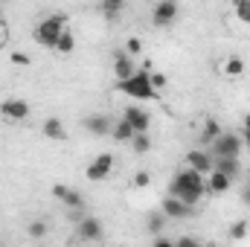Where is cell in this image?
I'll list each match as a JSON object with an SVG mask.
<instances>
[{
  "label": "cell",
  "mask_w": 250,
  "mask_h": 247,
  "mask_svg": "<svg viewBox=\"0 0 250 247\" xmlns=\"http://www.w3.org/2000/svg\"><path fill=\"white\" fill-rule=\"evenodd\" d=\"M29 114H32V108H29L26 99H6V102H0V117H3V120L23 123Z\"/></svg>",
  "instance_id": "cell-6"
},
{
  "label": "cell",
  "mask_w": 250,
  "mask_h": 247,
  "mask_svg": "<svg viewBox=\"0 0 250 247\" xmlns=\"http://www.w3.org/2000/svg\"><path fill=\"white\" fill-rule=\"evenodd\" d=\"M131 148H134V154H148V151H151V137H148V131H137V134L131 137Z\"/></svg>",
  "instance_id": "cell-19"
},
{
  "label": "cell",
  "mask_w": 250,
  "mask_h": 247,
  "mask_svg": "<svg viewBox=\"0 0 250 247\" xmlns=\"http://www.w3.org/2000/svg\"><path fill=\"white\" fill-rule=\"evenodd\" d=\"M123 117H125L131 125H134V131H148V125H151L148 111H143V108H125Z\"/></svg>",
  "instance_id": "cell-15"
},
{
  "label": "cell",
  "mask_w": 250,
  "mask_h": 247,
  "mask_svg": "<svg viewBox=\"0 0 250 247\" xmlns=\"http://www.w3.org/2000/svg\"><path fill=\"white\" fill-rule=\"evenodd\" d=\"M134 73H137V67L131 62V56L128 53H114V76H117V82H123Z\"/></svg>",
  "instance_id": "cell-12"
},
{
  "label": "cell",
  "mask_w": 250,
  "mask_h": 247,
  "mask_svg": "<svg viewBox=\"0 0 250 247\" xmlns=\"http://www.w3.org/2000/svg\"><path fill=\"white\" fill-rule=\"evenodd\" d=\"M242 201L250 206V184H245V189H242Z\"/></svg>",
  "instance_id": "cell-34"
},
{
  "label": "cell",
  "mask_w": 250,
  "mask_h": 247,
  "mask_svg": "<svg viewBox=\"0 0 250 247\" xmlns=\"http://www.w3.org/2000/svg\"><path fill=\"white\" fill-rule=\"evenodd\" d=\"M230 186H233V181H230L224 172H218V169H212V172L207 175V189H209L212 195H224Z\"/></svg>",
  "instance_id": "cell-14"
},
{
  "label": "cell",
  "mask_w": 250,
  "mask_h": 247,
  "mask_svg": "<svg viewBox=\"0 0 250 247\" xmlns=\"http://www.w3.org/2000/svg\"><path fill=\"white\" fill-rule=\"evenodd\" d=\"M212 169L224 172L230 181H236V178L242 175V163H239V157H212Z\"/></svg>",
  "instance_id": "cell-11"
},
{
  "label": "cell",
  "mask_w": 250,
  "mask_h": 247,
  "mask_svg": "<svg viewBox=\"0 0 250 247\" xmlns=\"http://www.w3.org/2000/svg\"><path fill=\"white\" fill-rule=\"evenodd\" d=\"M111 172H114V154L102 151V154H96V157L90 160V166L84 169V178L93 181V184H99V181H108Z\"/></svg>",
  "instance_id": "cell-5"
},
{
  "label": "cell",
  "mask_w": 250,
  "mask_h": 247,
  "mask_svg": "<svg viewBox=\"0 0 250 247\" xmlns=\"http://www.w3.org/2000/svg\"><path fill=\"white\" fill-rule=\"evenodd\" d=\"M62 204H64V206H67V209H79V206L84 204V195L67 186V192H64V195H62Z\"/></svg>",
  "instance_id": "cell-22"
},
{
  "label": "cell",
  "mask_w": 250,
  "mask_h": 247,
  "mask_svg": "<svg viewBox=\"0 0 250 247\" xmlns=\"http://www.w3.org/2000/svg\"><path fill=\"white\" fill-rule=\"evenodd\" d=\"M99 9H102V15H105V21H117L120 15H123V9H125V0H102L99 3Z\"/></svg>",
  "instance_id": "cell-18"
},
{
  "label": "cell",
  "mask_w": 250,
  "mask_h": 247,
  "mask_svg": "<svg viewBox=\"0 0 250 247\" xmlns=\"http://www.w3.org/2000/svg\"><path fill=\"white\" fill-rule=\"evenodd\" d=\"M245 145H248V154H250V131H245Z\"/></svg>",
  "instance_id": "cell-36"
},
{
  "label": "cell",
  "mask_w": 250,
  "mask_h": 247,
  "mask_svg": "<svg viewBox=\"0 0 250 247\" xmlns=\"http://www.w3.org/2000/svg\"><path fill=\"white\" fill-rule=\"evenodd\" d=\"M166 221H169V218H166V212L160 209V212H151V215H148V221H146V227H148V233L154 236V233H160V230L166 227Z\"/></svg>",
  "instance_id": "cell-23"
},
{
  "label": "cell",
  "mask_w": 250,
  "mask_h": 247,
  "mask_svg": "<svg viewBox=\"0 0 250 247\" xmlns=\"http://www.w3.org/2000/svg\"><path fill=\"white\" fill-rule=\"evenodd\" d=\"M160 209L166 212V218H189V215H192V206L184 204V201H181L178 195H172V192L160 201Z\"/></svg>",
  "instance_id": "cell-8"
},
{
  "label": "cell",
  "mask_w": 250,
  "mask_h": 247,
  "mask_svg": "<svg viewBox=\"0 0 250 247\" xmlns=\"http://www.w3.org/2000/svg\"><path fill=\"white\" fill-rule=\"evenodd\" d=\"M125 53H128V56H140V53H143L140 38H128V41H125Z\"/></svg>",
  "instance_id": "cell-31"
},
{
  "label": "cell",
  "mask_w": 250,
  "mask_h": 247,
  "mask_svg": "<svg viewBox=\"0 0 250 247\" xmlns=\"http://www.w3.org/2000/svg\"><path fill=\"white\" fill-rule=\"evenodd\" d=\"M64 29H67V15H50V18H44V21L35 26L32 38H35L38 47L56 50V41H59V35H62Z\"/></svg>",
  "instance_id": "cell-3"
},
{
  "label": "cell",
  "mask_w": 250,
  "mask_h": 247,
  "mask_svg": "<svg viewBox=\"0 0 250 247\" xmlns=\"http://www.w3.org/2000/svg\"><path fill=\"white\" fill-rule=\"evenodd\" d=\"M26 233H29L32 239H44V236H47V224H44V221H32V224L26 227Z\"/></svg>",
  "instance_id": "cell-28"
},
{
  "label": "cell",
  "mask_w": 250,
  "mask_h": 247,
  "mask_svg": "<svg viewBox=\"0 0 250 247\" xmlns=\"http://www.w3.org/2000/svg\"><path fill=\"white\" fill-rule=\"evenodd\" d=\"M212 157H242V137L239 134H230V131H224V134H218L212 143Z\"/></svg>",
  "instance_id": "cell-4"
},
{
  "label": "cell",
  "mask_w": 250,
  "mask_h": 247,
  "mask_svg": "<svg viewBox=\"0 0 250 247\" xmlns=\"http://www.w3.org/2000/svg\"><path fill=\"white\" fill-rule=\"evenodd\" d=\"M169 192L178 195L184 204L195 206V204L204 198V192H207V175H201V172H195L192 166H187V169H181V172L175 175V181H172V189H169Z\"/></svg>",
  "instance_id": "cell-1"
},
{
  "label": "cell",
  "mask_w": 250,
  "mask_h": 247,
  "mask_svg": "<svg viewBox=\"0 0 250 247\" xmlns=\"http://www.w3.org/2000/svg\"><path fill=\"white\" fill-rule=\"evenodd\" d=\"M41 134H44L47 140H64V137H67L64 123L59 120V117H47V120L41 123Z\"/></svg>",
  "instance_id": "cell-16"
},
{
  "label": "cell",
  "mask_w": 250,
  "mask_h": 247,
  "mask_svg": "<svg viewBox=\"0 0 250 247\" xmlns=\"http://www.w3.org/2000/svg\"><path fill=\"white\" fill-rule=\"evenodd\" d=\"M82 125H84V131H87L90 137H111V128H114V123H111L105 114H90Z\"/></svg>",
  "instance_id": "cell-9"
},
{
  "label": "cell",
  "mask_w": 250,
  "mask_h": 247,
  "mask_svg": "<svg viewBox=\"0 0 250 247\" xmlns=\"http://www.w3.org/2000/svg\"><path fill=\"white\" fill-rule=\"evenodd\" d=\"M148 73H151V70H137L134 76L117 82V90L125 93V96H131V99H140V102H157V99H160V90L151 87Z\"/></svg>",
  "instance_id": "cell-2"
},
{
  "label": "cell",
  "mask_w": 250,
  "mask_h": 247,
  "mask_svg": "<svg viewBox=\"0 0 250 247\" xmlns=\"http://www.w3.org/2000/svg\"><path fill=\"white\" fill-rule=\"evenodd\" d=\"M175 245L178 247H198V239H192V236H181V239H175Z\"/></svg>",
  "instance_id": "cell-33"
},
{
  "label": "cell",
  "mask_w": 250,
  "mask_h": 247,
  "mask_svg": "<svg viewBox=\"0 0 250 247\" xmlns=\"http://www.w3.org/2000/svg\"><path fill=\"white\" fill-rule=\"evenodd\" d=\"M218 134H221V125H218V120H212V117H209V120L204 123V131H201V140H204V143H212V140H215Z\"/></svg>",
  "instance_id": "cell-24"
},
{
  "label": "cell",
  "mask_w": 250,
  "mask_h": 247,
  "mask_svg": "<svg viewBox=\"0 0 250 247\" xmlns=\"http://www.w3.org/2000/svg\"><path fill=\"white\" fill-rule=\"evenodd\" d=\"M76 236H79L82 242H99V239L105 236V227H102V221H99V218L84 215V218L76 224Z\"/></svg>",
  "instance_id": "cell-7"
},
{
  "label": "cell",
  "mask_w": 250,
  "mask_h": 247,
  "mask_svg": "<svg viewBox=\"0 0 250 247\" xmlns=\"http://www.w3.org/2000/svg\"><path fill=\"white\" fill-rule=\"evenodd\" d=\"M248 221H233V227H230V239L233 242H242V239H248Z\"/></svg>",
  "instance_id": "cell-26"
},
{
  "label": "cell",
  "mask_w": 250,
  "mask_h": 247,
  "mask_svg": "<svg viewBox=\"0 0 250 247\" xmlns=\"http://www.w3.org/2000/svg\"><path fill=\"white\" fill-rule=\"evenodd\" d=\"M233 12L242 23H250V0H233Z\"/></svg>",
  "instance_id": "cell-25"
},
{
  "label": "cell",
  "mask_w": 250,
  "mask_h": 247,
  "mask_svg": "<svg viewBox=\"0 0 250 247\" xmlns=\"http://www.w3.org/2000/svg\"><path fill=\"white\" fill-rule=\"evenodd\" d=\"M134 186H137V189H146V186H151V172L140 169V172L134 175Z\"/></svg>",
  "instance_id": "cell-30"
},
{
  "label": "cell",
  "mask_w": 250,
  "mask_h": 247,
  "mask_svg": "<svg viewBox=\"0 0 250 247\" xmlns=\"http://www.w3.org/2000/svg\"><path fill=\"white\" fill-rule=\"evenodd\" d=\"M175 18H178V3H175V0H160V3L154 6V15H151L154 26H169Z\"/></svg>",
  "instance_id": "cell-10"
},
{
  "label": "cell",
  "mask_w": 250,
  "mask_h": 247,
  "mask_svg": "<svg viewBox=\"0 0 250 247\" xmlns=\"http://www.w3.org/2000/svg\"><path fill=\"white\" fill-rule=\"evenodd\" d=\"M242 73H245V62H242V56H227V59H224V76L236 79V76H242Z\"/></svg>",
  "instance_id": "cell-21"
},
{
  "label": "cell",
  "mask_w": 250,
  "mask_h": 247,
  "mask_svg": "<svg viewBox=\"0 0 250 247\" xmlns=\"http://www.w3.org/2000/svg\"><path fill=\"white\" fill-rule=\"evenodd\" d=\"M187 166H192V169L201 172V175H209V172H212V154H207V151H189Z\"/></svg>",
  "instance_id": "cell-13"
},
{
  "label": "cell",
  "mask_w": 250,
  "mask_h": 247,
  "mask_svg": "<svg viewBox=\"0 0 250 247\" xmlns=\"http://www.w3.org/2000/svg\"><path fill=\"white\" fill-rule=\"evenodd\" d=\"M9 62L15 64V67H29L32 59L26 56V53H21V50H15V53H9Z\"/></svg>",
  "instance_id": "cell-29"
},
{
  "label": "cell",
  "mask_w": 250,
  "mask_h": 247,
  "mask_svg": "<svg viewBox=\"0 0 250 247\" xmlns=\"http://www.w3.org/2000/svg\"><path fill=\"white\" fill-rule=\"evenodd\" d=\"M0 35H3V29H0Z\"/></svg>",
  "instance_id": "cell-38"
},
{
  "label": "cell",
  "mask_w": 250,
  "mask_h": 247,
  "mask_svg": "<svg viewBox=\"0 0 250 247\" xmlns=\"http://www.w3.org/2000/svg\"><path fill=\"white\" fill-rule=\"evenodd\" d=\"M151 245H154V247H175V239H166V236H160V233H154V239H151Z\"/></svg>",
  "instance_id": "cell-32"
},
{
  "label": "cell",
  "mask_w": 250,
  "mask_h": 247,
  "mask_svg": "<svg viewBox=\"0 0 250 247\" xmlns=\"http://www.w3.org/2000/svg\"><path fill=\"white\" fill-rule=\"evenodd\" d=\"M137 131H134V125L128 123V120H120V123H114V128H111V137L117 140V143H131V137H134Z\"/></svg>",
  "instance_id": "cell-17"
},
{
  "label": "cell",
  "mask_w": 250,
  "mask_h": 247,
  "mask_svg": "<svg viewBox=\"0 0 250 247\" xmlns=\"http://www.w3.org/2000/svg\"><path fill=\"white\" fill-rule=\"evenodd\" d=\"M76 50V35L70 32V29H64L62 35H59V41H56V53H62V56H70Z\"/></svg>",
  "instance_id": "cell-20"
},
{
  "label": "cell",
  "mask_w": 250,
  "mask_h": 247,
  "mask_svg": "<svg viewBox=\"0 0 250 247\" xmlns=\"http://www.w3.org/2000/svg\"><path fill=\"white\" fill-rule=\"evenodd\" d=\"M242 131H250V114L245 117V123H242Z\"/></svg>",
  "instance_id": "cell-35"
},
{
  "label": "cell",
  "mask_w": 250,
  "mask_h": 247,
  "mask_svg": "<svg viewBox=\"0 0 250 247\" xmlns=\"http://www.w3.org/2000/svg\"><path fill=\"white\" fill-rule=\"evenodd\" d=\"M248 184H250V175H248Z\"/></svg>",
  "instance_id": "cell-37"
},
{
  "label": "cell",
  "mask_w": 250,
  "mask_h": 247,
  "mask_svg": "<svg viewBox=\"0 0 250 247\" xmlns=\"http://www.w3.org/2000/svg\"><path fill=\"white\" fill-rule=\"evenodd\" d=\"M148 82H151V87H154V90H166V84H169L166 73H157V70H151V73H148Z\"/></svg>",
  "instance_id": "cell-27"
}]
</instances>
